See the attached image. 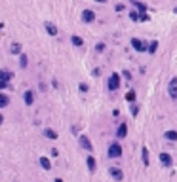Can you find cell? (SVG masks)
I'll return each mask as SVG.
<instances>
[{
  "label": "cell",
  "instance_id": "6da1fadb",
  "mask_svg": "<svg viewBox=\"0 0 177 182\" xmlns=\"http://www.w3.org/2000/svg\"><path fill=\"white\" fill-rule=\"evenodd\" d=\"M129 46H132L137 53H145V51H149V44L143 42L141 38H132V40H129Z\"/></svg>",
  "mask_w": 177,
  "mask_h": 182
},
{
  "label": "cell",
  "instance_id": "7a4b0ae2",
  "mask_svg": "<svg viewBox=\"0 0 177 182\" xmlns=\"http://www.w3.org/2000/svg\"><path fill=\"white\" fill-rule=\"evenodd\" d=\"M107 87H109V91H118L120 89V74L112 72V74L109 76V80H107Z\"/></svg>",
  "mask_w": 177,
  "mask_h": 182
},
{
  "label": "cell",
  "instance_id": "3957f363",
  "mask_svg": "<svg viewBox=\"0 0 177 182\" xmlns=\"http://www.w3.org/2000/svg\"><path fill=\"white\" fill-rule=\"evenodd\" d=\"M122 155V146H120V142H111L109 144V158H120Z\"/></svg>",
  "mask_w": 177,
  "mask_h": 182
},
{
  "label": "cell",
  "instance_id": "277c9868",
  "mask_svg": "<svg viewBox=\"0 0 177 182\" xmlns=\"http://www.w3.org/2000/svg\"><path fill=\"white\" fill-rule=\"evenodd\" d=\"M78 144H80L82 148L86 150V152H93V146H91V142H90V139L86 137V135H80L78 137Z\"/></svg>",
  "mask_w": 177,
  "mask_h": 182
},
{
  "label": "cell",
  "instance_id": "5b68a950",
  "mask_svg": "<svg viewBox=\"0 0 177 182\" xmlns=\"http://www.w3.org/2000/svg\"><path fill=\"white\" fill-rule=\"evenodd\" d=\"M168 95L173 99H177V78H171L170 80V84H168Z\"/></svg>",
  "mask_w": 177,
  "mask_h": 182
},
{
  "label": "cell",
  "instance_id": "8992f818",
  "mask_svg": "<svg viewBox=\"0 0 177 182\" xmlns=\"http://www.w3.org/2000/svg\"><path fill=\"white\" fill-rule=\"evenodd\" d=\"M109 175H111L116 182H122L124 180V173H122L120 167H111V169H109Z\"/></svg>",
  "mask_w": 177,
  "mask_h": 182
},
{
  "label": "cell",
  "instance_id": "52a82bcc",
  "mask_svg": "<svg viewBox=\"0 0 177 182\" xmlns=\"http://www.w3.org/2000/svg\"><path fill=\"white\" fill-rule=\"evenodd\" d=\"M158 159L162 161V165L164 167H173V158H171V155L168 154V152H162L158 155Z\"/></svg>",
  "mask_w": 177,
  "mask_h": 182
},
{
  "label": "cell",
  "instance_id": "ba28073f",
  "mask_svg": "<svg viewBox=\"0 0 177 182\" xmlns=\"http://www.w3.org/2000/svg\"><path fill=\"white\" fill-rule=\"evenodd\" d=\"M82 21L84 23H93L95 21V12H93V10H82Z\"/></svg>",
  "mask_w": 177,
  "mask_h": 182
},
{
  "label": "cell",
  "instance_id": "9c48e42d",
  "mask_svg": "<svg viewBox=\"0 0 177 182\" xmlns=\"http://www.w3.org/2000/svg\"><path fill=\"white\" fill-rule=\"evenodd\" d=\"M23 101H25V105H27V106H33V102H34V91L33 89H27V91H25V95H23Z\"/></svg>",
  "mask_w": 177,
  "mask_h": 182
},
{
  "label": "cell",
  "instance_id": "30bf717a",
  "mask_svg": "<svg viewBox=\"0 0 177 182\" xmlns=\"http://www.w3.org/2000/svg\"><path fill=\"white\" fill-rule=\"evenodd\" d=\"M126 135H128V123L122 122L120 125H118V129H116V137L118 139H126Z\"/></svg>",
  "mask_w": 177,
  "mask_h": 182
},
{
  "label": "cell",
  "instance_id": "8fae6325",
  "mask_svg": "<svg viewBox=\"0 0 177 182\" xmlns=\"http://www.w3.org/2000/svg\"><path fill=\"white\" fill-rule=\"evenodd\" d=\"M44 29H46V32H48L50 36H57V32H59V30H57V27L51 21H46L44 23Z\"/></svg>",
  "mask_w": 177,
  "mask_h": 182
},
{
  "label": "cell",
  "instance_id": "7c38bea8",
  "mask_svg": "<svg viewBox=\"0 0 177 182\" xmlns=\"http://www.w3.org/2000/svg\"><path fill=\"white\" fill-rule=\"evenodd\" d=\"M38 163H40V167H42L44 171H50V169H51V161L46 158V155H42V158L38 159Z\"/></svg>",
  "mask_w": 177,
  "mask_h": 182
},
{
  "label": "cell",
  "instance_id": "4fadbf2b",
  "mask_svg": "<svg viewBox=\"0 0 177 182\" xmlns=\"http://www.w3.org/2000/svg\"><path fill=\"white\" fill-rule=\"evenodd\" d=\"M86 165H88V169H90V173H93L97 167V163H95V158L93 155H88V159H86Z\"/></svg>",
  "mask_w": 177,
  "mask_h": 182
},
{
  "label": "cell",
  "instance_id": "5bb4252c",
  "mask_svg": "<svg viewBox=\"0 0 177 182\" xmlns=\"http://www.w3.org/2000/svg\"><path fill=\"white\" fill-rule=\"evenodd\" d=\"M44 137H46V139H51V140L59 139V137H57V131H54V129H50V127L44 129Z\"/></svg>",
  "mask_w": 177,
  "mask_h": 182
},
{
  "label": "cell",
  "instance_id": "9a60e30c",
  "mask_svg": "<svg viewBox=\"0 0 177 182\" xmlns=\"http://www.w3.org/2000/svg\"><path fill=\"white\" fill-rule=\"evenodd\" d=\"M141 159H143V165H145V167H149L150 161H149V150H147V146L141 148Z\"/></svg>",
  "mask_w": 177,
  "mask_h": 182
},
{
  "label": "cell",
  "instance_id": "2e32d148",
  "mask_svg": "<svg viewBox=\"0 0 177 182\" xmlns=\"http://www.w3.org/2000/svg\"><path fill=\"white\" fill-rule=\"evenodd\" d=\"M10 51H12L13 55H21V53H23L21 44H19V42H13V44H12V48H10Z\"/></svg>",
  "mask_w": 177,
  "mask_h": 182
},
{
  "label": "cell",
  "instance_id": "e0dca14e",
  "mask_svg": "<svg viewBox=\"0 0 177 182\" xmlns=\"http://www.w3.org/2000/svg\"><path fill=\"white\" fill-rule=\"evenodd\" d=\"M164 137H166V140H171V142H175V140H177V131H175V129H173V131L170 129V131L164 133Z\"/></svg>",
  "mask_w": 177,
  "mask_h": 182
},
{
  "label": "cell",
  "instance_id": "ac0fdd59",
  "mask_svg": "<svg viewBox=\"0 0 177 182\" xmlns=\"http://www.w3.org/2000/svg\"><path fill=\"white\" fill-rule=\"evenodd\" d=\"M71 42H72V46H76V48H82V46H84V40H82L78 34L72 36V38H71Z\"/></svg>",
  "mask_w": 177,
  "mask_h": 182
},
{
  "label": "cell",
  "instance_id": "d6986e66",
  "mask_svg": "<svg viewBox=\"0 0 177 182\" xmlns=\"http://www.w3.org/2000/svg\"><path fill=\"white\" fill-rule=\"evenodd\" d=\"M10 105V97L4 95V93H0V108H6Z\"/></svg>",
  "mask_w": 177,
  "mask_h": 182
},
{
  "label": "cell",
  "instance_id": "ffe728a7",
  "mask_svg": "<svg viewBox=\"0 0 177 182\" xmlns=\"http://www.w3.org/2000/svg\"><path fill=\"white\" fill-rule=\"evenodd\" d=\"M27 65H29V57L25 53H21L19 55V66H21V69H27Z\"/></svg>",
  "mask_w": 177,
  "mask_h": 182
},
{
  "label": "cell",
  "instance_id": "44dd1931",
  "mask_svg": "<svg viewBox=\"0 0 177 182\" xmlns=\"http://www.w3.org/2000/svg\"><path fill=\"white\" fill-rule=\"evenodd\" d=\"M0 78H2V80H12V78H13V72L12 70H0Z\"/></svg>",
  "mask_w": 177,
  "mask_h": 182
},
{
  "label": "cell",
  "instance_id": "7402d4cb",
  "mask_svg": "<svg viewBox=\"0 0 177 182\" xmlns=\"http://www.w3.org/2000/svg\"><path fill=\"white\" fill-rule=\"evenodd\" d=\"M128 15H129V19H132V21H135V23H137L139 17H141V13H139L137 10H132V12H128Z\"/></svg>",
  "mask_w": 177,
  "mask_h": 182
},
{
  "label": "cell",
  "instance_id": "603a6c76",
  "mask_svg": "<svg viewBox=\"0 0 177 182\" xmlns=\"http://www.w3.org/2000/svg\"><path fill=\"white\" fill-rule=\"evenodd\" d=\"M156 49H158V40H152V42L149 44V53H150V55H154V53H156Z\"/></svg>",
  "mask_w": 177,
  "mask_h": 182
},
{
  "label": "cell",
  "instance_id": "cb8c5ba5",
  "mask_svg": "<svg viewBox=\"0 0 177 182\" xmlns=\"http://www.w3.org/2000/svg\"><path fill=\"white\" fill-rule=\"evenodd\" d=\"M135 97H137V95H135V91H128L126 93V101L128 102H135Z\"/></svg>",
  "mask_w": 177,
  "mask_h": 182
},
{
  "label": "cell",
  "instance_id": "d4e9b609",
  "mask_svg": "<svg viewBox=\"0 0 177 182\" xmlns=\"http://www.w3.org/2000/svg\"><path fill=\"white\" fill-rule=\"evenodd\" d=\"M88 89H90V85H88L86 82H80V85H78V91H80V93H86Z\"/></svg>",
  "mask_w": 177,
  "mask_h": 182
},
{
  "label": "cell",
  "instance_id": "484cf974",
  "mask_svg": "<svg viewBox=\"0 0 177 182\" xmlns=\"http://www.w3.org/2000/svg\"><path fill=\"white\" fill-rule=\"evenodd\" d=\"M129 110H132V116H137V114H139V105L132 102V108H129Z\"/></svg>",
  "mask_w": 177,
  "mask_h": 182
},
{
  "label": "cell",
  "instance_id": "4316f807",
  "mask_svg": "<svg viewBox=\"0 0 177 182\" xmlns=\"http://www.w3.org/2000/svg\"><path fill=\"white\" fill-rule=\"evenodd\" d=\"M8 87H10V82H8V80H2V78H0V91H2V89H8Z\"/></svg>",
  "mask_w": 177,
  "mask_h": 182
},
{
  "label": "cell",
  "instance_id": "83f0119b",
  "mask_svg": "<svg viewBox=\"0 0 177 182\" xmlns=\"http://www.w3.org/2000/svg\"><path fill=\"white\" fill-rule=\"evenodd\" d=\"M105 48H107V46L103 44V42H99V44L95 46V51H97V53H103V51H105Z\"/></svg>",
  "mask_w": 177,
  "mask_h": 182
},
{
  "label": "cell",
  "instance_id": "f1b7e54d",
  "mask_svg": "<svg viewBox=\"0 0 177 182\" xmlns=\"http://www.w3.org/2000/svg\"><path fill=\"white\" fill-rule=\"evenodd\" d=\"M122 76L126 78V80H132V72H129V70H124V72H122Z\"/></svg>",
  "mask_w": 177,
  "mask_h": 182
},
{
  "label": "cell",
  "instance_id": "f546056e",
  "mask_svg": "<svg viewBox=\"0 0 177 182\" xmlns=\"http://www.w3.org/2000/svg\"><path fill=\"white\" fill-rule=\"evenodd\" d=\"M114 10H116V12H124V10H126V6H124V4H116V6H114Z\"/></svg>",
  "mask_w": 177,
  "mask_h": 182
},
{
  "label": "cell",
  "instance_id": "4dcf8cb0",
  "mask_svg": "<svg viewBox=\"0 0 177 182\" xmlns=\"http://www.w3.org/2000/svg\"><path fill=\"white\" fill-rule=\"evenodd\" d=\"M57 155H59V150H57V148H51V158H57Z\"/></svg>",
  "mask_w": 177,
  "mask_h": 182
},
{
  "label": "cell",
  "instance_id": "1f68e13d",
  "mask_svg": "<svg viewBox=\"0 0 177 182\" xmlns=\"http://www.w3.org/2000/svg\"><path fill=\"white\" fill-rule=\"evenodd\" d=\"M99 74H101V69H93V76L97 78V76H99Z\"/></svg>",
  "mask_w": 177,
  "mask_h": 182
},
{
  "label": "cell",
  "instance_id": "d6a6232c",
  "mask_svg": "<svg viewBox=\"0 0 177 182\" xmlns=\"http://www.w3.org/2000/svg\"><path fill=\"white\" fill-rule=\"evenodd\" d=\"M0 123H4V116H2V114H0Z\"/></svg>",
  "mask_w": 177,
  "mask_h": 182
},
{
  "label": "cell",
  "instance_id": "836d02e7",
  "mask_svg": "<svg viewBox=\"0 0 177 182\" xmlns=\"http://www.w3.org/2000/svg\"><path fill=\"white\" fill-rule=\"evenodd\" d=\"M95 2H101V4H105V2H107V0H95Z\"/></svg>",
  "mask_w": 177,
  "mask_h": 182
},
{
  "label": "cell",
  "instance_id": "e575fe53",
  "mask_svg": "<svg viewBox=\"0 0 177 182\" xmlns=\"http://www.w3.org/2000/svg\"><path fill=\"white\" fill-rule=\"evenodd\" d=\"M2 29H4V23H0V32H2Z\"/></svg>",
  "mask_w": 177,
  "mask_h": 182
},
{
  "label": "cell",
  "instance_id": "d590c367",
  "mask_svg": "<svg viewBox=\"0 0 177 182\" xmlns=\"http://www.w3.org/2000/svg\"><path fill=\"white\" fill-rule=\"evenodd\" d=\"M54 182H63V180H61V178H55V180H54Z\"/></svg>",
  "mask_w": 177,
  "mask_h": 182
}]
</instances>
